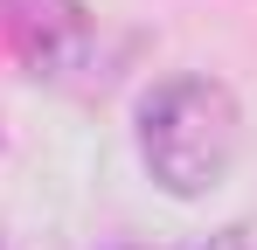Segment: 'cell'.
Returning <instances> with one entry per match:
<instances>
[{
	"mask_svg": "<svg viewBox=\"0 0 257 250\" xmlns=\"http://www.w3.org/2000/svg\"><path fill=\"white\" fill-rule=\"evenodd\" d=\"M0 250H21V243H0Z\"/></svg>",
	"mask_w": 257,
	"mask_h": 250,
	"instance_id": "277c9868",
	"label": "cell"
},
{
	"mask_svg": "<svg viewBox=\"0 0 257 250\" xmlns=\"http://www.w3.org/2000/svg\"><path fill=\"white\" fill-rule=\"evenodd\" d=\"M0 49L28 77H70L90 56L84 0H0Z\"/></svg>",
	"mask_w": 257,
	"mask_h": 250,
	"instance_id": "7a4b0ae2",
	"label": "cell"
},
{
	"mask_svg": "<svg viewBox=\"0 0 257 250\" xmlns=\"http://www.w3.org/2000/svg\"><path fill=\"white\" fill-rule=\"evenodd\" d=\"M236 146H243V118L229 83L188 70V77H160L139 97V160L174 202L222 188L236 167Z\"/></svg>",
	"mask_w": 257,
	"mask_h": 250,
	"instance_id": "6da1fadb",
	"label": "cell"
},
{
	"mask_svg": "<svg viewBox=\"0 0 257 250\" xmlns=\"http://www.w3.org/2000/svg\"><path fill=\"white\" fill-rule=\"evenodd\" d=\"M202 250H257V215H243V222H222Z\"/></svg>",
	"mask_w": 257,
	"mask_h": 250,
	"instance_id": "3957f363",
	"label": "cell"
},
{
	"mask_svg": "<svg viewBox=\"0 0 257 250\" xmlns=\"http://www.w3.org/2000/svg\"><path fill=\"white\" fill-rule=\"evenodd\" d=\"M125 250H146V243H125Z\"/></svg>",
	"mask_w": 257,
	"mask_h": 250,
	"instance_id": "5b68a950",
	"label": "cell"
}]
</instances>
